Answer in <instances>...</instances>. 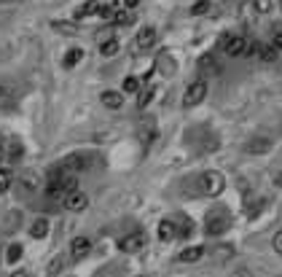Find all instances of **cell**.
Returning a JSON list of instances; mask_svg holds the SVG:
<instances>
[{
    "instance_id": "1",
    "label": "cell",
    "mask_w": 282,
    "mask_h": 277,
    "mask_svg": "<svg viewBox=\"0 0 282 277\" xmlns=\"http://www.w3.org/2000/svg\"><path fill=\"white\" fill-rule=\"evenodd\" d=\"M223 188H226V178L221 175V172L207 170V172H202V175H199V194L218 196V194H223Z\"/></svg>"
},
{
    "instance_id": "2",
    "label": "cell",
    "mask_w": 282,
    "mask_h": 277,
    "mask_svg": "<svg viewBox=\"0 0 282 277\" xmlns=\"http://www.w3.org/2000/svg\"><path fill=\"white\" fill-rule=\"evenodd\" d=\"M229 229H231V218H229V213H226V210L207 213V218H205V232H207V237H221L223 232H229Z\"/></svg>"
},
{
    "instance_id": "3",
    "label": "cell",
    "mask_w": 282,
    "mask_h": 277,
    "mask_svg": "<svg viewBox=\"0 0 282 277\" xmlns=\"http://www.w3.org/2000/svg\"><path fill=\"white\" fill-rule=\"evenodd\" d=\"M221 51L226 54V57H245L247 38H242V35H226V38H221Z\"/></svg>"
},
{
    "instance_id": "4",
    "label": "cell",
    "mask_w": 282,
    "mask_h": 277,
    "mask_svg": "<svg viewBox=\"0 0 282 277\" xmlns=\"http://www.w3.org/2000/svg\"><path fill=\"white\" fill-rule=\"evenodd\" d=\"M205 97H207V81H205V78H197V81L188 84L185 97H183V105L185 108H194V105H199Z\"/></svg>"
},
{
    "instance_id": "5",
    "label": "cell",
    "mask_w": 282,
    "mask_h": 277,
    "mask_svg": "<svg viewBox=\"0 0 282 277\" xmlns=\"http://www.w3.org/2000/svg\"><path fill=\"white\" fill-rule=\"evenodd\" d=\"M89 11L97 14L100 19H113L116 14H119V3L116 0H89Z\"/></svg>"
},
{
    "instance_id": "6",
    "label": "cell",
    "mask_w": 282,
    "mask_h": 277,
    "mask_svg": "<svg viewBox=\"0 0 282 277\" xmlns=\"http://www.w3.org/2000/svg\"><path fill=\"white\" fill-rule=\"evenodd\" d=\"M119 248H121L124 253H137V250H143V248H145V234L135 232V234L121 237V240H119Z\"/></svg>"
},
{
    "instance_id": "7",
    "label": "cell",
    "mask_w": 282,
    "mask_h": 277,
    "mask_svg": "<svg viewBox=\"0 0 282 277\" xmlns=\"http://www.w3.org/2000/svg\"><path fill=\"white\" fill-rule=\"evenodd\" d=\"M89 253H91L89 237H75V240L70 242V258H73V261H83Z\"/></svg>"
},
{
    "instance_id": "8",
    "label": "cell",
    "mask_w": 282,
    "mask_h": 277,
    "mask_svg": "<svg viewBox=\"0 0 282 277\" xmlns=\"http://www.w3.org/2000/svg\"><path fill=\"white\" fill-rule=\"evenodd\" d=\"M65 207H67L70 213H81V210L89 207V196H86L83 191H70V194L65 196Z\"/></svg>"
},
{
    "instance_id": "9",
    "label": "cell",
    "mask_w": 282,
    "mask_h": 277,
    "mask_svg": "<svg viewBox=\"0 0 282 277\" xmlns=\"http://www.w3.org/2000/svg\"><path fill=\"white\" fill-rule=\"evenodd\" d=\"M156 41H159V33H156V27H143L135 38V46L137 49H151V46H156Z\"/></svg>"
},
{
    "instance_id": "10",
    "label": "cell",
    "mask_w": 282,
    "mask_h": 277,
    "mask_svg": "<svg viewBox=\"0 0 282 277\" xmlns=\"http://www.w3.org/2000/svg\"><path fill=\"white\" fill-rule=\"evenodd\" d=\"M279 57V49L271 43H258V59L261 62H277Z\"/></svg>"
},
{
    "instance_id": "11",
    "label": "cell",
    "mask_w": 282,
    "mask_h": 277,
    "mask_svg": "<svg viewBox=\"0 0 282 277\" xmlns=\"http://www.w3.org/2000/svg\"><path fill=\"white\" fill-rule=\"evenodd\" d=\"M175 237H177L175 221H161V224H159V240H161V242H172Z\"/></svg>"
},
{
    "instance_id": "12",
    "label": "cell",
    "mask_w": 282,
    "mask_h": 277,
    "mask_svg": "<svg viewBox=\"0 0 282 277\" xmlns=\"http://www.w3.org/2000/svg\"><path fill=\"white\" fill-rule=\"evenodd\" d=\"M202 256H205V248H199V245H191V248H185L177 258L183 261V264H197Z\"/></svg>"
},
{
    "instance_id": "13",
    "label": "cell",
    "mask_w": 282,
    "mask_h": 277,
    "mask_svg": "<svg viewBox=\"0 0 282 277\" xmlns=\"http://www.w3.org/2000/svg\"><path fill=\"white\" fill-rule=\"evenodd\" d=\"M30 237H33V240H43V237H49V221L35 218V224L30 226Z\"/></svg>"
},
{
    "instance_id": "14",
    "label": "cell",
    "mask_w": 282,
    "mask_h": 277,
    "mask_svg": "<svg viewBox=\"0 0 282 277\" xmlns=\"http://www.w3.org/2000/svg\"><path fill=\"white\" fill-rule=\"evenodd\" d=\"M103 105L105 108H111V110H119L124 105V97H121V92H103Z\"/></svg>"
},
{
    "instance_id": "15",
    "label": "cell",
    "mask_w": 282,
    "mask_h": 277,
    "mask_svg": "<svg viewBox=\"0 0 282 277\" xmlns=\"http://www.w3.org/2000/svg\"><path fill=\"white\" fill-rule=\"evenodd\" d=\"M100 54H103V57H116V54H119V41H116V38L103 41L100 43Z\"/></svg>"
},
{
    "instance_id": "16",
    "label": "cell",
    "mask_w": 282,
    "mask_h": 277,
    "mask_svg": "<svg viewBox=\"0 0 282 277\" xmlns=\"http://www.w3.org/2000/svg\"><path fill=\"white\" fill-rule=\"evenodd\" d=\"M199 70H202V73H213V76H218V73H221V67H218V62H215L213 57H210V54H207V57H202V59H199Z\"/></svg>"
},
{
    "instance_id": "17",
    "label": "cell",
    "mask_w": 282,
    "mask_h": 277,
    "mask_svg": "<svg viewBox=\"0 0 282 277\" xmlns=\"http://www.w3.org/2000/svg\"><path fill=\"white\" fill-rule=\"evenodd\" d=\"M22 253H25V250H22V245L14 242V245H9V248H6V261H9V264L14 266L17 261H22Z\"/></svg>"
},
{
    "instance_id": "18",
    "label": "cell",
    "mask_w": 282,
    "mask_h": 277,
    "mask_svg": "<svg viewBox=\"0 0 282 277\" xmlns=\"http://www.w3.org/2000/svg\"><path fill=\"white\" fill-rule=\"evenodd\" d=\"M81 57H83V51H81V49H70V51L65 54V59H62V65H65V67L70 70V67H75L78 62H81Z\"/></svg>"
},
{
    "instance_id": "19",
    "label": "cell",
    "mask_w": 282,
    "mask_h": 277,
    "mask_svg": "<svg viewBox=\"0 0 282 277\" xmlns=\"http://www.w3.org/2000/svg\"><path fill=\"white\" fill-rule=\"evenodd\" d=\"M51 27L57 30V33H62V35H78V27L73 25V22H51Z\"/></svg>"
},
{
    "instance_id": "20",
    "label": "cell",
    "mask_w": 282,
    "mask_h": 277,
    "mask_svg": "<svg viewBox=\"0 0 282 277\" xmlns=\"http://www.w3.org/2000/svg\"><path fill=\"white\" fill-rule=\"evenodd\" d=\"M11 183H14V172H11V170H6V167H0V194L9 191Z\"/></svg>"
},
{
    "instance_id": "21",
    "label": "cell",
    "mask_w": 282,
    "mask_h": 277,
    "mask_svg": "<svg viewBox=\"0 0 282 277\" xmlns=\"http://www.w3.org/2000/svg\"><path fill=\"white\" fill-rule=\"evenodd\" d=\"M124 92H127V94H135V92H140V78L129 76L127 81H124Z\"/></svg>"
},
{
    "instance_id": "22",
    "label": "cell",
    "mask_w": 282,
    "mask_h": 277,
    "mask_svg": "<svg viewBox=\"0 0 282 277\" xmlns=\"http://www.w3.org/2000/svg\"><path fill=\"white\" fill-rule=\"evenodd\" d=\"M153 94H156V89H153V86H151V89H145V92H140V97H137V105H140V108H145L148 102L153 100Z\"/></svg>"
},
{
    "instance_id": "23",
    "label": "cell",
    "mask_w": 282,
    "mask_h": 277,
    "mask_svg": "<svg viewBox=\"0 0 282 277\" xmlns=\"http://www.w3.org/2000/svg\"><path fill=\"white\" fill-rule=\"evenodd\" d=\"M253 6H255L258 14H269L271 11V0H253Z\"/></svg>"
},
{
    "instance_id": "24",
    "label": "cell",
    "mask_w": 282,
    "mask_h": 277,
    "mask_svg": "<svg viewBox=\"0 0 282 277\" xmlns=\"http://www.w3.org/2000/svg\"><path fill=\"white\" fill-rule=\"evenodd\" d=\"M132 19H135V17H132V14H127V11H119V14L113 17L116 25H132Z\"/></svg>"
},
{
    "instance_id": "25",
    "label": "cell",
    "mask_w": 282,
    "mask_h": 277,
    "mask_svg": "<svg viewBox=\"0 0 282 277\" xmlns=\"http://www.w3.org/2000/svg\"><path fill=\"white\" fill-rule=\"evenodd\" d=\"M33 175H25V178H22V191H25V194H30V191H33V188H35V183H33Z\"/></svg>"
},
{
    "instance_id": "26",
    "label": "cell",
    "mask_w": 282,
    "mask_h": 277,
    "mask_svg": "<svg viewBox=\"0 0 282 277\" xmlns=\"http://www.w3.org/2000/svg\"><path fill=\"white\" fill-rule=\"evenodd\" d=\"M269 148V140H261V143H253V146H247V151H253V154H261Z\"/></svg>"
},
{
    "instance_id": "27",
    "label": "cell",
    "mask_w": 282,
    "mask_h": 277,
    "mask_svg": "<svg viewBox=\"0 0 282 277\" xmlns=\"http://www.w3.org/2000/svg\"><path fill=\"white\" fill-rule=\"evenodd\" d=\"M205 11H207V0H199V3H194V9H191L194 17H199V14H205Z\"/></svg>"
},
{
    "instance_id": "28",
    "label": "cell",
    "mask_w": 282,
    "mask_h": 277,
    "mask_svg": "<svg viewBox=\"0 0 282 277\" xmlns=\"http://www.w3.org/2000/svg\"><path fill=\"white\" fill-rule=\"evenodd\" d=\"M62 266H65V258H62V256H57L51 261V272H62Z\"/></svg>"
},
{
    "instance_id": "29",
    "label": "cell",
    "mask_w": 282,
    "mask_h": 277,
    "mask_svg": "<svg viewBox=\"0 0 282 277\" xmlns=\"http://www.w3.org/2000/svg\"><path fill=\"white\" fill-rule=\"evenodd\" d=\"M274 250H277L279 256H282V229H279L277 234H274Z\"/></svg>"
},
{
    "instance_id": "30",
    "label": "cell",
    "mask_w": 282,
    "mask_h": 277,
    "mask_svg": "<svg viewBox=\"0 0 282 277\" xmlns=\"http://www.w3.org/2000/svg\"><path fill=\"white\" fill-rule=\"evenodd\" d=\"M19 156H22V146L14 143V146H11V159H19Z\"/></svg>"
},
{
    "instance_id": "31",
    "label": "cell",
    "mask_w": 282,
    "mask_h": 277,
    "mask_svg": "<svg viewBox=\"0 0 282 277\" xmlns=\"http://www.w3.org/2000/svg\"><path fill=\"white\" fill-rule=\"evenodd\" d=\"M271 46H277V49H282V33H277V35H274V41H271Z\"/></svg>"
},
{
    "instance_id": "32",
    "label": "cell",
    "mask_w": 282,
    "mask_h": 277,
    "mask_svg": "<svg viewBox=\"0 0 282 277\" xmlns=\"http://www.w3.org/2000/svg\"><path fill=\"white\" fill-rule=\"evenodd\" d=\"M9 94H11V92H9V86H3V84H0V100H6Z\"/></svg>"
},
{
    "instance_id": "33",
    "label": "cell",
    "mask_w": 282,
    "mask_h": 277,
    "mask_svg": "<svg viewBox=\"0 0 282 277\" xmlns=\"http://www.w3.org/2000/svg\"><path fill=\"white\" fill-rule=\"evenodd\" d=\"M124 3H127V9H135V6L140 3V0H124Z\"/></svg>"
},
{
    "instance_id": "34",
    "label": "cell",
    "mask_w": 282,
    "mask_h": 277,
    "mask_svg": "<svg viewBox=\"0 0 282 277\" xmlns=\"http://www.w3.org/2000/svg\"><path fill=\"white\" fill-rule=\"evenodd\" d=\"M11 277H30V274H27V272H14Z\"/></svg>"
},
{
    "instance_id": "35",
    "label": "cell",
    "mask_w": 282,
    "mask_h": 277,
    "mask_svg": "<svg viewBox=\"0 0 282 277\" xmlns=\"http://www.w3.org/2000/svg\"><path fill=\"white\" fill-rule=\"evenodd\" d=\"M0 162H3V146H0Z\"/></svg>"
},
{
    "instance_id": "36",
    "label": "cell",
    "mask_w": 282,
    "mask_h": 277,
    "mask_svg": "<svg viewBox=\"0 0 282 277\" xmlns=\"http://www.w3.org/2000/svg\"><path fill=\"white\" fill-rule=\"evenodd\" d=\"M0 253H3V242H0Z\"/></svg>"
},
{
    "instance_id": "37",
    "label": "cell",
    "mask_w": 282,
    "mask_h": 277,
    "mask_svg": "<svg viewBox=\"0 0 282 277\" xmlns=\"http://www.w3.org/2000/svg\"><path fill=\"white\" fill-rule=\"evenodd\" d=\"M197 3H199V0H197Z\"/></svg>"
},
{
    "instance_id": "38",
    "label": "cell",
    "mask_w": 282,
    "mask_h": 277,
    "mask_svg": "<svg viewBox=\"0 0 282 277\" xmlns=\"http://www.w3.org/2000/svg\"><path fill=\"white\" fill-rule=\"evenodd\" d=\"M279 3H282V0H279Z\"/></svg>"
}]
</instances>
